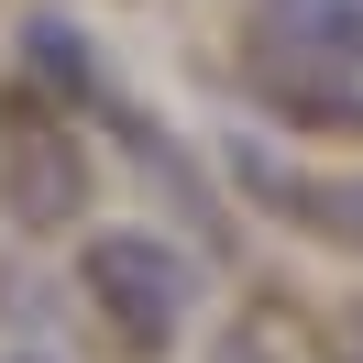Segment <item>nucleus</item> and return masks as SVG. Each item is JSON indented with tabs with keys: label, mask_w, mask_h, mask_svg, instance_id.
<instances>
[{
	"label": "nucleus",
	"mask_w": 363,
	"mask_h": 363,
	"mask_svg": "<svg viewBox=\"0 0 363 363\" xmlns=\"http://www.w3.org/2000/svg\"><path fill=\"white\" fill-rule=\"evenodd\" d=\"M242 89L286 133H363V0H253Z\"/></svg>",
	"instance_id": "obj_1"
},
{
	"label": "nucleus",
	"mask_w": 363,
	"mask_h": 363,
	"mask_svg": "<svg viewBox=\"0 0 363 363\" xmlns=\"http://www.w3.org/2000/svg\"><path fill=\"white\" fill-rule=\"evenodd\" d=\"M77 286H89V319L133 363H165L187 341V319H199V264L165 231H133V220H111V231L77 242Z\"/></svg>",
	"instance_id": "obj_2"
},
{
	"label": "nucleus",
	"mask_w": 363,
	"mask_h": 363,
	"mask_svg": "<svg viewBox=\"0 0 363 363\" xmlns=\"http://www.w3.org/2000/svg\"><path fill=\"white\" fill-rule=\"evenodd\" d=\"M77 199H89V165H77L45 121H23V133H11V220H67Z\"/></svg>",
	"instance_id": "obj_3"
},
{
	"label": "nucleus",
	"mask_w": 363,
	"mask_h": 363,
	"mask_svg": "<svg viewBox=\"0 0 363 363\" xmlns=\"http://www.w3.org/2000/svg\"><path fill=\"white\" fill-rule=\"evenodd\" d=\"M308 209H319L330 231H352V242H363V187H308Z\"/></svg>",
	"instance_id": "obj_4"
}]
</instances>
